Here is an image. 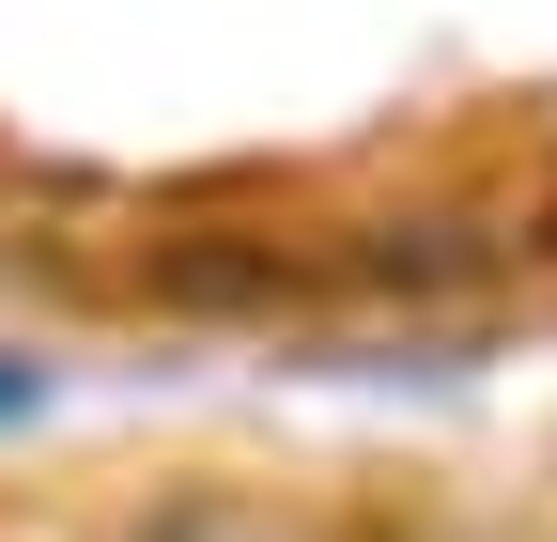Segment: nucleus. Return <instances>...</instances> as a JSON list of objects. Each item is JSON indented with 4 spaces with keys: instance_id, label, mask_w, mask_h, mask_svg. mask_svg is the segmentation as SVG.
Returning a JSON list of instances; mask_svg holds the SVG:
<instances>
[{
    "instance_id": "nucleus-1",
    "label": "nucleus",
    "mask_w": 557,
    "mask_h": 542,
    "mask_svg": "<svg viewBox=\"0 0 557 542\" xmlns=\"http://www.w3.org/2000/svg\"><path fill=\"white\" fill-rule=\"evenodd\" d=\"M109 542H387L372 512H325V496H248V481H201V496H139Z\"/></svg>"
},
{
    "instance_id": "nucleus-2",
    "label": "nucleus",
    "mask_w": 557,
    "mask_h": 542,
    "mask_svg": "<svg viewBox=\"0 0 557 542\" xmlns=\"http://www.w3.org/2000/svg\"><path fill=\"white\" fill-rule=\"evenodd\" d=\"M47 403H62V372H47V357H16V342H0V434H32V419H47Z\"/></svg>"
}]
</instances>
